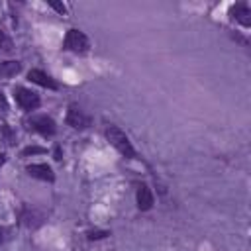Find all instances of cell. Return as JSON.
<instances>
[{
	"label": "cell",
	"mask_w": 251,
	"mask_h": 251,
	"mask_svg": "<svg viewBox=\"0 0 251 251\" xmlns=\"http://www.w3.org/2000/svg\"><path fill=\"white\" fill-rule=\"evenodd\" d=\"M65 49L75 53H84L88 51V37L78 29H69L65 35Z\"/></svg>",
	"instance_id": "obj_2"
},
{
	"label": "cell",
	"mask_w": 251,
	"mask_h": 251,
	"mask_svg": "<svg viewBox=\"0 0 251 251\" xmlns=\"http://www.w3.org/2000/svg\"><path fill=\"white\" fill-rule=\"evenodd\" d=\"M29 153H43V149L41 147H27V149H24V155H29Z\"/></svg>",
	"instance_id": "obj_14"
},
{
	"label": "cell",
	"mask_w": 251,
	"mask_h": 251,
	"mask_svg": "<svg viewBox=\"0 0 251 251\" xmlns=\"http://www.w3.org/2000/svg\"><path fill=\"white\" fill-rule=\"evenodd\" d=\"M106 235H110L108 231H90L88 233V239H102V237H106Z\"/></svg>",
	"instance_id": "obj_12"
},
{
	"label": "cell",
	"mask_w": 251,
	"mask_h": 251,
	"mask_svg": "<svg viewBox=\"0 0 251 251\" xmlns=\"http://www.w3.org/2000/svg\"><path fill=\"white\" fill-rule=\"evenodd\" d=\"M27 173L31 175V176H35V178H41V180H47V182H53L55 180V175H53V171H51V167H47V165H29L27 167Z\"/></svg>",
	"instance_id": "obj_9"
},
{
	"label": "cell",
	"mask_w": 251,
	"mask_h": 251,
	"mask_svg": "<svg viewBox=\"0 0 251 251\" xmlns=\"http://www.w3.org/2000/svg\"><path fill=\"white\" fill-rule=\"evenodd\" d=\"M67 124L71 127H76V129H84L90 126V118L76 106V104H71L69 106V112H67Z\"/></svg>",
	"instance_id": "obj_3"
},
{
	"label": "cell",
	"mask_w": 251,
	"mask_h": 251,
	"mask_svg": "<svg viewBox=\"0 0 251 251\" xmlns=\"http://www.w3.org/2000/svg\"><path fill=\"white\" fill-rule=\"evenodd\" d=\"M27 78H29L31 82H35V84L43 86V88H51V90H55V88H57V82H55L49 75H45L43 71H39V69H31V71L27 73Z\"/></svg>",
	"instance_id": "obj_7"
},
{
	"label": "cell",
	"mask_w": 251,
	"mask_h": 251,
	"mask_svg": "<svg viewBox=\"0 0 251 251\" xmlns=\"http://www.w3.org/2000/svg\"><path fill=\"white\" fill-rule=\"evenodd\" d=\"M33 126L35 131H39L41 135H53L55 133V122L47 116H37V118H31L29 122Z\"/></svg>",
	"instance_id": "obj_6"
},
{
	"label": "cell",
	"mask_w": 251,
	"mask_h": 251,
	"mask_svg": "<svg viewBox=\"0 0 251 251\" xmlns=\"http://www.w3.org/2000/svg\"><path fill=\"white\" fill-rule=\"evenodd\" d=\"M49 6H51V8H55L59 14H65V10H67L63 4H59V2H55V0H49Z\"/></svg>",
	"instance_id": "obj_13"
},
{
	"label": "cell",
	"mask_w": 251,
	"mask_h": 251,
	"mask_svg": "<svg viewBox=\"0 0 251 251\" xmlns=\"http://www.w3.org/2000/svg\"><path fill=\"white\" fill-rule=\"evenodd\" d=\"M0 49L2 51H10L12 49V41H10V37L4 31H0Z\"/></svg>",
	"instance_id": "obj_11"
},
{
	"label": "cell",
	"mask_w": 251,
	"mask_h": 251,
	"mask_svg": "<svg viewBox=\"0 0 251 251\" xmlns=\"http://www.w3.org/2000/svg\"><path fill=\"white\" fill-rule=\"evenodd\" d=\"M137 206H139V210H151L153 208V192H151V188L147 186V184H141L139 188H137Z\"/></svg>",
	"instance_id": "obj_8"
},
{
	"label": "cell",
	"mask_w": 251,
	"mask_h": 251,
	"mask_svg": "<svg viewBox=\"0 0 251 251\" xmlns=\"http://www.w3.org/2000/svg\"><path fill=\"white\" fill-rule=\"evenodd\" d=\"M0 108H6V100H4V96L0 94Z\"/></svg>",
	"instance_id": "obj_15"
},
{
	"label": "cell",
	"mask_w": 251,
	"mask_h": 251,
	"mask_svg": "<svg viewBox=\"0 0 251 251\" xmlns=\"http://www.w3.org/2000/svg\"><path fill=\"white\" fill-rule=\"evenodd\" d=\"M106 137H108V141H110L126 159H133V157H135V149L131 147L127 135H126L118 126H108V127H106Z\"/></svg>",
	"instance_id": "obj_1"
},
{
	"label": "cell",
	"mask_w": 251,
	"mask_h": 251,
	"mask_svg": "<svg viewBox=\"0 0 251 251\" xmlns=\"http://www.w3.org/2000/svg\"><path fill=\"white\" fill-rule=\"evenodd\" d=\"M4 161H6V157H4V155H2V153H0V167H2V165H4Z\"/></svg>",
	"instance_id": "obj_16"
},
{
	"label": "cell",
	"mask_w": 251,
	"mask_h": 251,
	"mask_svg": "<svg viewBox=\"0 0 251 251\" xmlns=\"http://www.w3.org/2000/svg\"><path fill=\"white\" fill-rule=\"evenodd\" d=\"M20 61H4L0 63V76H14L16 73H20Z\"/></svg>",
	"instance_id": "obj_10"
},
{
	"label": "cell",
	"mask_w": 251,
	"mask_h": 251,
	"mask_svg": "<svg viewBox=\"0 0 251 251\" xmlns=\"http://www.w3.org/2000/svg\"><path fill=\"white\" fill-rule=\"evenodd\" d=\"M16 102L24 108V110H35L39 106V96L27 88H16Z\"/></svg>",
	"instance_id": "obj_4"
},
{
	"label": "cell",
	"mask_w": 251,
	"mask_h": 251,
	"mask_svg": "<svg viewBox=\"0 0 251 251\" xmlns=\"http://www.w3.org/2000/svg\"><path fill=\"white\" fill-rule=\"evenodd\" d=\"M0 241H2V231H0Z\"/></svg>",
	"instance_id": "obj_17"
},
{
	"label": "cell",
	"mask_w": 251,
	"mask_h": 251,
	"mask_svg": "<svg viewBox=\"0 0 251 251\" xmlns=\"http://www.w3.org/2000/svg\"><path fill=\"white\" fill-rule=\"evenodd\" d=\"M229 16H231L233 20L241 22L245 27L251 25V10H249V6H247L245 2H237L235 6H231V8H229Z\"/></svg>",
	"instance_id": "obj_5"
}]
</instances>
